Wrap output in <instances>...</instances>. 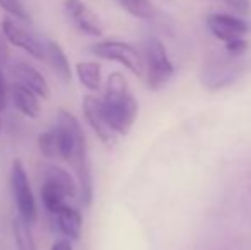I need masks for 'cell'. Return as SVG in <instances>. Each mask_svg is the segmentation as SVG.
Listing matches in <instances>:
<instances>
[{
    "label": "cell",
    "mask_w": 251,
    "mask_h": 250,
    "mask_svg": "<svg viewBox=\"0 0 251 250\" xmlns=\"http://www.w3.org/2000/svg\"><path fill=\"white\" fill-rule=\"evenodd\" d=\"M221 2L226 3V5L234 10V12L241 14V16L250 12V0H221Z\"/></svg>",
    "instance_id": "24"
},
{
    "label": "cell",
    "mask_w": 251,
    "mask_h": 250,
    "mask_svg": "<svg viewBox=\"0 0 251 250\" xmlns=\"http://www.w3.org/2000/svg\"><path fill=\"white\" fill-rule=\"evenodd\" d=\"M205 24H207V29L212 33V36H215L222 43L229 40H236V38H245L250 33V24L234 14H210L205 19Z\"/></svg>",
    "instance_id": "9"
},
{
    "label": "cell",
    "mask_w": 251,
    "mask_h": 250,
    "mask_svg": "<svg viewBox=\"0 0 251 250\" xmlns=\"http://www.w3.org/2000/svg\"><path fill=\"white\" fill-rule=\"evenodd\" d=\"M63 12L74 24V28L86 36L100 38L104 33V26H102L100 16L82 0H65Z\"/></svg>",
    "instance_id": "7"
},
{
    "label": "cell",
    "mask_w": 251,
    "mask_h": 250,
    "mask_svg": "<svg viewBox=\"0 0 251 250\" xmlns=\"http://www.w3.org/2000/svg\"><path fill=\"white\" fill-rule=\"evenodd\" d=\"M248 48H250V43L245 38H236V40H229L224 43V50L227 52L229 55H234V57H245Z\"/></svg>",
    "instance_id": "22"
},
{
    "label": "cell",
    "mask_w": 251,
    "mask_h": 250,
    "mask_svg": "<svg viewBox=\"0 0 251 250\" xmlns=\"http://www.w3.org/2000/svg\"><path fill=\"white\" fill-rule=\"evenodd\" d=\"M246 58L229 55L227 52L215 50L205 58L200 70V79L205 87L212 91L224 89L241 79L246 70Z\"/></svg>",
    "instance_id": "3"
},
{
    "label": "cell",
    "mask_w": 251,
    "mask_h": 250,
    "mask_svg": "<svg viewBox=\"0 0 251 250\" xmlns=\"http://www.w3.org/2000/svg\"><path fill=\"white\" fill-rule=\"evenodd\" d=\"M56 226H58L60 233L65 238L72 242H77L82 235V226H84V218L82 213L79 211V207L65 204L58 213L55 214Z\"/></svg>",
    "instance_id": "13"
},
{
    "label": "cell",
    "mask_w": 251,
    "mask_h": 250,
    "mask_svg": "<svg viewBox=\"0 0 251 250\" xmlns=\"http://www.w3.org/2000/svg\"><path fill=\"white\" fill-rule=\"evenodd\" d=\"M0 134H2V115H0Z\"/></svg>",
    "instance_id": "26"
},
{
    "label": "cell",
    "mask_w": 251,
    "mask_h": 250,
    "mask_svg": "<svg viewBox=\"0 0 251 250\" xmlns=\"http://www.w3.org/2000/svg\"><path fill=\"white\" fill-rule=\"evenodd\" d=\"M45 60L50 63V67L58 79H62L67 84L72 81V65H70L69 57H67L65 50H63L58 41L48 40L45 43Z\"/></svg>",
    "instance_id": "14"
},
{
    "label": "cell",
    "mask_w": 251,
    "mask_h": 250,
    "mask_svg": "<svg viewBox=\"0 0 251 250\" xmlns=\"http://www.w3.org/2000/svg\"><path fill=\"white\" fill-rule=\"evenodd\" d=\"M50 250H74V244L69 238H58L51 244Z\"/></svg>",
    "instance_id": "25"
},
{
    "label": "cell",
    "mask_w": 251,
    "mask_h": 250,
    "mask_svg": "<svg viewBox=\"0 0 251 250\" xmlns=\"http://www.w3.org/2000/svg\"><path fill=\"white\" fill-rule=\"evenodd\" d=\"M36 146L40 154L45 158V160H55L58 158V149H56V137L55 132L51 130H45V132L38 134L36 139Z\"/></svg>",
    "instance_id": "20"
},
{
    "label": "cell",
    "mask_w": 251,
    "mask_h": 250,
    "mask_svg": "<svg viewBox=\"0 0 251 250\" xmlns=\"http://www.w3.org/2000/svg\"><path fill=\"white\" fill-rule=\"evenodd\" d=\"M144 77L151 89L157 91L171 81L175 74V65L169 60L168 50L159 38L149 36L144 41Z\"/></svg>",
    "instance_id": "4"
},
{
    "label": "cell",
    "mask_w": 251,
    "mask_h": 250,
    "mask_svg": "<svg viewBox=\"0 0 251 250\" xmlns=\"http://www.w3.org/2000/svg\"><path fill=\"white\" fill-rule=\"evenodd\" d=\"M118 3L125 12H128L130 16L137 17V19L149 21L157 14L151 0H118Z\"/></svg>",
    "instance_id": "19"
},
{
    "label": "cell",
    "mask_w": 251,
    "mask_h": 250,
    "mask_svg": "<svg viewBox=\"0 0 251 250\" xmlns=\"http://www.w3.org/2000/svg\"><path fill=\"white\" fill-rule=\"evenodd\" d=\"M10 190L17 207V216L23 218L26 223L34 224L38 221V202L31 187L26 165L19 158L10 163Z\"/></svg>",
    "instance_id": "5"
},
{
    "label": "cell",
    "mask_w": 251,
    "mask_h": 250,
    "mask_svg": "<svg viewBox=\"0 0 251 250\" xmlns=\"http://www.w3.org/2000/svg\"><path fill=\"white\" fill-rule=\"evenodd\" d=\"M7 105H9V84H7L2 65H0V115L5 111Z\"/></svg>",
    "instance_id": "23"
},
{
    "label": "cell",
    "mask_w": 251,
    "mask_h": 250,
    "mask_svg": "<svg viewBox=\"0 0 251 250\" xmlns=\"http://www.w3.org/2000/svg\"><path fill=\"white\" fill-rule=\"evenodd\" d=\"M102 111L116 136H128L139 117V101L130 93L128 81L122 72H111L101 98Z\"/></svg>",
    "instance_id": "2"
},
{
    "label": "cell",
    "mask_w": 251,
    "mask_h": 250,
    "mask_svg": "<svg viewBox=\"0 0 251 250\" xmlns=\"http://www.w3.org/2000/svg\"><path fill=\"white\" fill-rule=\"evenodd\" d=\"M12 237L17 250H38L31 224L26 223L21 216L12 218Z\"/></svg>",
    "instance_id": "18"
},
{
    "label": "cell",
    "mask_w": 251,
    "mask_h": 250,
    "mask_svg": "<svg viewBox=\"0 0 251 250\" xmlns=\"http://www.w3.org/2000/svg\"><path fill=\"white\" fill-rule=\"evenodd\" d=\"M102 69L100 62L84 60L75 63V76L79 83L91 93H100L102 89Z\"/></svg>",
    "instance_id": "16"
},
{
    "label": "cell",
    "mask_w": 251,
    "mask_h": 250,
    "mask_svg": "<svg viewBox=\"0 0 251 250\" xmlns=\"http://www.w3.org/2000/svg\"><path fill=\"white\" fill-rule=\"evenodd\" d=\"M56 137L58 158L72 167L74 177L79 185V197L84 207H89L94 200V182L91 170L87 139L79 118L65 108L56 110V124L53 127Z\"/></svg>",
    "instance_id": "1"
},
{
    "label": "cell",
    "mask_w": 251,
    "mask_h": 250,
    "mask_svg": "<svg viewBox=\"0 0 251 250\" xmlns=\"http://www.w3.org/2000/svg\"><path fill=\"white\" fill-rule=\"evenodd\" d=\"M9 100L14 103L16 110L21 115H24L26 118H38L41 111L40 100L41 98L38 94H34L29 87H26L24 84L14 81L9 86Z\"/></svg>",
    "instance_id": "12"
},
{
    "label": "cell",
    "mask_w": 251,
    "mask_h": 250,
    "mask_svg": "<svg viewBox=\"0 0 251 250\" xmlns=\"http://www.w3.org/2000/svg\"><path fill=\"white\" fill-rule=\"evenodd\" d=\"M14 74V79L17 83L24 84L26 87H29L34 94H38L40 98L47 100L50 98V84H48L47 77L40 72L34 65H31L29 62L19 60L10 67Z\"/></svg>",
    "instance_id": "11"
},
{
    "label": "cell",
    "mask_w": 251,
    "mask_h": 250,
    "mask_svg": "<svg viewBox=\"0 0 251 250\" xmlns=\"http://www.w3.org/2000/svg\"><path fill=\"white\" fill-rule=\"evenodd\" d=\"M82 113L86 118L89 129L94 132V136L101 140L106 146H111L115 142L116 134L111 130L108 120H106V115L102 111L101 98L94 96V94H86L82 98Z\"/></svg>",
    "instance_id": "10"
},
{
    "label": "cell",
    "mask_w": 251,
    "mask_h": 250,
    "mask_svg": "<svg viewBox=\"0 0 251 250\" xmlns=\"http://www.w3.org/2000/svg\"><path fill=\"white\" fill-rule=\"evenodd\" d=\"M0 7H2V9L9 14V17H12V19L29 21V14H27L23 0H0Z\"/></svg>",
    "instance_id": "21"
},
{
    "label": "cell",
    "mask_w": 251,
    "mask_h": 250,
    "mask_svg": "<svg viewBox=\"0 0 251 250\" xmlns=\"http://www.w3.org/2000/svg\"><path fill=\"white\" fill-rule=\"evenodd\" d=\"M2 34L12 47L19 48V50L26 52L29 57L36 58V60H45V43H41L33 33L21 26L17 19L12 17H5L2 19Z\"/></svg>",
    "instance_id": "8"
},
{
    "label": "cell",
    "mask_w": 251,
    "mask_h": 250,
    "mask_svg": "<svg viewBox=\"0 0 251 250\" xmlns=\"http://www.w3.org/2000/svg\"><path fill=\"white\" fill-rule=\"evenodd\" d=\"M45 170V180L55 184L56 187L63 190V194L67 195V199H75L79 197V185L77 180L69 170H65L63 167L55 163H50L43 168Z\"/></svg>",
    "instance_id": "15"
},
{
    "label": "cell",
    "mask_w": 251,
    "mask_h": 250,
    "mask_svg": "<svg viewBox=\"0 0 251 250\" xmlns=\"http://www.w3.org/2000/svg\"><path fill=\"white\" fill-rule=\"evenodd\" d=\"M40 197H41L43 207L47 209L48 214H51V216H55V214L67 204V195L63 194V190L48 180H45L43 185H41Z\"/></svg>",
    "instance_id": "17"
},
{
    "label": "cell",
    "mask_w": 251,
    "mask_h": 250,
    "mask_svg": "<svg viewBox=\"0 0 251 250\" xmlns=\"http://www.w3.org/2000/svg\"><path fill=\"white\" fill-rule=\"evenodd\" d=\"M91 54L96 55L102 60H111L122 63L125 69H128L133 76L144 77V57L142 52L133 45L120 40H102L96 41L89 47Z\"/></svg>",
    "instance_id": "6"
}]
</instances>
